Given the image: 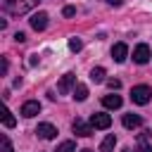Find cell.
<instances>
[{"mask_svg":"<svg viewBox=\"0 0 152 152\" xmlns=\"http://www.w3.org/2000/svg\"><path fill=\"white\" fill-rule=\"evenodd\" d=\"M114 145H116V135L112 133V135H107V138L102 140V145H100V152H112V150H114Z\"/></svg>","mask_w":152,"mask_h":152,"instance_id":"4fadbf2b","label":"cell"},{"mask_svg":"<svg viewBox=\"0 0 152 152\" xmlns=\"http://www.w3.org/2000/svg\"><path fill=\"white\" fill-rule=\"evenodd\" d=\"M81 152H93V150H88V147H86V150H81Z\"/></svg>","mask_w":152,"mask_h":152,"instance_id":"83f0119b","label":"cell"},{"mask_svg":"<svg viewBox=\"0 0 152 152\" xmlns=\"http://www.w3.org/2000/svg\"><path fill=\"white\" fill-rule=\"evenodd\" d=\"M138 152H152V145H150V142H140Z\"/></svg>","mask_w":152,"mask_h":152,"instance_id":"603a6c76","label":"cell"},{"mask_svg":"<svg viewBox=\"0 0 152 152\" xmlns=\"http://www.w3.org/2000/svg\"><path fill=\"white\" fill-rule=\"evenodd\" d=\"M14 40H17V43H24V40H26V33L17 31V33H14Z\"/></svg>","mask_w":152,"mask_h":152,"instance_id":"cb8c5ba5","label":"cell"},{"mask_svg":"<svg viewBox=\"0 0 152 152\" xmlns=\"http://www.w3.org/2000/svg\"><path fill=\"white\" fill-rule=\"evenodd\" d=\"M7 69H10V62H7V57H2V64H0V74L5 76V74H7Z\"/></svg>","mask_w":152,"mask_h":152,"instance_id":"7402d4cb","label":"cell"},{"mask_svg":"<svg viewBox=\"0 0 152 152\" xmlns=\"http://www.w3.org/2000/svg\"><path fill=\"white\" fill-rule=\"evenodd\" d=\"M90 81H93V83H102V81H104V69H102V66H95V69L90 71Z\"/></svg>","mask_w":152,"mask_h":152,"instance_id":"9a60e30c","label":"cell"},{"mask_svg":"<svg viewBox=\"0 0 152 152\" xmlns=\"http://www.w3.org/2000/svg\"><path fill=\"white\" fill-rule=\"evenodd\" d=\"M38 5V0H2V10L12 17H21L26 12H31Z\"/></svg>","mask_w":152,"mask_h":152,"instance_id":"6da1fadb","label":"cell"},{"mask_svg":"<svg viewBox=\"0 0 152 152\" xmlns=\"http://www.w3.org/2000/svg\"><path fill=\"white\" fill-rule=\"evenodd\" d=\"M121 152H131V147H124V150H121Z\"/></svg>","mask_w":152,"mask_h":152,"instance_id":"4316f807","label":"cell"},{"mask_svg":"<svg viewBox=\"0 0 152 152\" xmlns=\"http://www.w3.org/2000/svg\"><path fill=\"white\" fill-rule=\"evenodd\" d=\"M150 57H152V52H150V48H147L145 43L135 45V50H133V62H135V64H147Z\"/></svg>","mask_w":152,"mask_h":152,"instance_id":"3957f363","label":"cell"},{"mask_svg":"<svg viewBox=\"0 0 152 152\" xmlns=\"http://www.w3.org/2000/svg\"><path fill=\"white\" fill-rule=\"evenodd\" d=\"M131 100H133L135 104H147V102L152 100V88H150V86H133Z\"/></svg>","mask_w":152,"mask_h":152,"instance_id":"7a4b0ae2","label":"cell"},{"mask_svg":"<svg viewBox=\"0 0 152 152\" xmlns=\"http://www.w3.org/2000/svg\"><path fill=\"white\" fill-rule=\"evenodd\" d=\"M62 14H64V17H74V14H76V7H74V5H66V7L62 10Z\"/></svg>","mask_w":152,"mask_h":152,"instance_id":"44dd1931","label":"cell"},{"mask_svg":"<svg viewBox=\"0 0 152 152\" xmlns=\"http://www.w3.org/2000/svg\"><path fill=\"white\" fill-rule=\"evenodd\" d=\"M76 88V76L74 74H64L62 78H59V83H57V93L59 95H66L69 90H74Z\"/></svg>","mask_w":152,"mask_h":152,"instance_id":"277c9868","label":"cell"},{"mask_svg":"<svg viewBox=\"0 0 152 152\" xmlns=\"http://www.w3.org/2000/svg\"><path fill=\"white\" fill-rule=\"evenodd\" d=\"M71 128H74V133H76V135H81V138L93 135V126H90V124H86V121H81V119H74Z\"/></svg>","mask_w":152,"mask_h":152,"instance_id":"ba28073f","label":"cell"},{"mask_svg":"<svg viewBox=\"0 0 152 152\" xmlns=\"http://www.w3.org/2000/svg\"><path fill=\"white\" fill-rule=\"evenodd\" d=\"M104 2H107V5H114V7H119L124 0H104Z\"/></svg>","mask_w":152,"mask_h":152,"instance_id":"484cf974","label":"cell"},{"mask_svg":"<svg viewBox=\"0 0 152 152\" xmlns=\"http://www.w3.org/2000/svg\"><path fill=\"white\" fill-rule=\"evenodd\" d=\"M38 112H40V102H38V100H28V102L21 104V112H19V114L26 116V119H31V116H36Z\"/></svg>","mask_w":152,"mask_h":152,"instance_id":"52a82bcc","label":"cell"},{"mask_svg":"<svg viewBox=\"0 0 152 152\" xmlns=\"http://www.w3.org/2000/svg\"><path fill=\"white\" fill-rule=\"evenodd\" d=\"M147 140H150V131H142L140 133V142H147Z\"/></svg>","mask_w":152,"mask_h":152,"instance_id":"d4e9b609","label":"cell"},{"mask_svg":"<svg viewBox=\"0 0 152 152\" xmlns=\"http://www.w3.org/2000/svg\"><path fill=\"white\" fill-rule=\"evenodd\" d=\"M0 152H12V142H10V138L7 135H0Z\"/></svg>","mask_w":152,"mask_h":152,"instance_id":"ac0fdd59","label":"cell"},{"mask_svg":"<svg viewBox=\"0 0 152 152\" xmlns=\"http://www.w3.org/2000/svg\"><path fill=\"white\" fill-rule=\"evenodd\" d=\"M121 121H124V126H126V128H131V131H133V128H138V126H142V116H140V114H124V119H121Z\"/></svg>","mask_w":152,"mask_h":152,"instance_id":"8fae6325","label":"cell"},{"mask_svg":"<svg viewBox=\"0 0 152 152\" xmlns=\"http://www.w3.org/2000/svg\"><path fill=\"white\" fill-rule=\"evenodd\" d=\"M28 21H31V28H33V31H43V28L48 26V14H45V12H36Z\"/></svg>","mask_w":152,"mask_h":152,"instance_id":"30bf717a","label":"cell"},{"mask_svg":"<svg viewBox=\"0 0 152 152\" xmlns=\"http://www.w3.org/2000/svg\"><path fill=\"white\" fill-rule=\"evenodd\" d=\"M2 124H5V128H14V124H17V121H14V116H12V112H10V109H5V112H2Z\"/></svg>","mask_w":152,"mask_h":152,"instance_id":"2e32d148","label":"cell"},{"mask_svg":"<svg viewBox=\"0 0 152 152\" xmlns=\"http://www.w3.org/2000/svg\"><path fill=\"white\" fill-rule=\"evenodd\" d=\"M90 126H93V128L104 131V128H109V126H112V116H109V114H104V112H97V114H93V116H90Z\"/></svg>","mask_w":152,"mask_h":152,"instance_id":"5b68a950","label":"cell"},{"mask_svg":"<svg viewBox=\"0 0 152 152\" xmlns=\"http://www.w3.org/2000/svg\"><path fill=\"white\" fill-rule=\"evenodd\" d=\"M126 57H128V45H126V43H114V48H112V59L121 64Z\"/></svg>","mask_w":152,"mask_h":152,"instance_id":"9c48e42d","label":"cell"},{"mask_svg":"<svg viewBox=\"0 0 152 152\" xmlns=\"http://www.w3.org/2000/svg\"><path fill=\"white\" fill-rule=\"evenodd\" d=\"M107 88H109V90H119V88H121V81H119V78H109V81H107Z\"/></svg>","mask_w":152,"mask_h":152,"instance_id":"ffe728a7","label":"cell"},{"mask_svg":"<svg viewBox=\"0 0 152 152\" xmlns=\"http://www.w3.org/2000/svg\"><path fill=\"white\" fill-rule=\"evenodd\" d=\"M69 48H71L74 52H78V50L83 48V40H81V38H69Z\"/></svg>","mask_w":152,"mask_h":152,"instance_id":"d6986e66","label":"cell"},{"mask_svg":"<svg viewBox=\"0 0 152 152\" xmlns=\"http://www.w3.org/2000/svg\"><path fill=\"white\" fill-rule=\"evenodd\" d=\"M36 133H38V138H43V140H55V138H57V128H55L52 124H38Z\"/></svg>","mask_w":152,"mask_h":152,"instance_id":"8992f818","label":"cell"},{"mask_svg":"<svg viewBox=\"0 0 152 152\" xmlns=\"http://www.w3.org/2000/svg\"><path fill=\"white\" fill-rule=\"evenodd\" d=\"M102 104H104L107 109H119V107L124 104V100H121L119 95L112 93V95H104V97H102Z\"/></svg>","mask_w":152,"mask_h":152,"instance_id":"7c38bea8","label":"cell"},{"mask_svg":"<svg viewBox=\"0 0 152 152\" xmlns=\"http://www.w3.org/2000/svg\"><path fill=\"white\" fill-rule=\"evenodd\" d=\"M55 152H76V145L71 142V140H64V142H59L57 145V150Z\"/></svg>","mask_w":152,"mask_h":152,"instance_id":"e0dca14e","label":"cell"},{"mask_svg":"<svg viewBox=\"0 0 152 152\" xmlns=\"http://www.w3.org/2000/svg\"><path fill=\"white\" fill-rule=\"evenodd\" d=\"M88 97V88L83 86V83H76V88H74V100H78V102H83Z\"/></svg>","mask_w":152,"mask_h":152,"instance_id":"5bb4252c","label":"cell"}]
</instances>
